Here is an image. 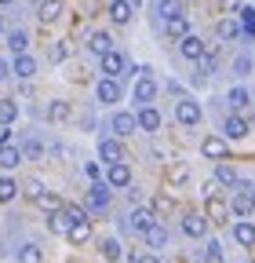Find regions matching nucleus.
Returning <instances> with one entry per match:
<instances>
[{"label": "nucleus", "mask_w": 255, "mask_h": 263, "mask_svg": "<svg viewBox=\"0 0 255 263\" xmlns=\"http://www.w3.org/2000/svg\"><path fill=\"white\" fill-rule=\"evenodd\" d=\"M66 238H70L73 245H84V241L91 238V223H88V219H84V223H73V227H70V234H66Z\"/></svg>", "instance_id": "nucleus-23"}, {"label": "nucleus", "mask_w": 255, "mask_h": 263, "mask_svg": "<svg viewBox=\"0 0 255 263\" xmlns=\"http://www.w3.org/2000/svg\"><path fill=\"white\" fill-rule=\"evenodd\" d=\"M251 201H255V190H251Z\"/></svg>", "instance_id": "nucleus-50"}, {"label": "nucleus", "mask_w": 255, "mask_h": 263, "mask_svg": "<svg viewBox=\"0 0 255 263\" xmlns=\"http://www.w3.org/2000/svg\"><path fill=\"white\" fill-rule=\"evenodd\" d=\"M88 209L91 212H106L110 209V183H95L88 190Z\"/></svg>", "instance_id": "nucleus-1"}, {"label": "nucleus", "mask_w": 255, "mask_h": 263, "mask_svg": "<svg viewBox=\"0 0 255 263\" xmlns=\"http://www.w3.org/2000/svg\"><path fill=\"white\" fill-rule=\"evenodd\" d=\"M51 59H55V62H62V59H66V48L55 44V48H51Z\"/></svg>", "instance_id": "nucleus-48"}, {"label": "nucleus", "mask_w": 255, "mask_h": 263, "mask_svg": "<svg viewBox=\"0 0 255 263\" xmlns=\"http://www.w3.org/2000/svg\"><path fill=\"white\" fill-rule=\"evenodd\" d=\"M139 128H142V132H157V128H161V114H157L153 106H142V114H139Z\"/></svg>", "instance_id": "nucleus-18"}, {"label": "nucleus", "mask_w": 255, "mask_h": 263, "mask_svg": "<svg viewBox=\"0 0 255 263\" xmlns=\"http://www.w3.org/2000/svg\"><path fill=\"white\" fill-rule=\"evenodd\" d=\"M142 238H146V245H150V249H161V245L168 241V230H164L161 223H153V227L146 230V234H142Z\"/></svg>", "instance_id": "nucleus-21"}, {"label": "nucleus", "mask_w": 255, "mask_h": 263, "mask_svg": "<svg viewBox=\"0 0 255 263\" xmlns=\"http://www.w3.org/2000/svg\"><path fill=\"white\" fill-rule=\"evenodd\" d=\"M233 70H237V73H248V70H251V59H244V55H241V59L233 62Z\"/></svg>", "instance_id": "nucleus-47"}, {"label": "nucleus", "mask_w": 255, "mask_h": 263, "mask_svg": "<svg viewBox=\"0 0 255 263\" xmlns=\"http://www.w3.org/2000/svg\"><path fill=\"white\" fill-rule=\"evenodd\" d=\"M226 103H230V110H244V106L251 103V95H248L244 88H233V91L226 95Z\"/></svg>", "instance_id": "nucleus-25"}, {"label": "nucleus", "mask_w": 255, "mask_h": 263, "mask_svg": "<svg viewBox=\"0 0 255 263\" xmlns=\"http://www.w3.org/2000/svg\"><path fill=\"white\" fill-rule=\"evenodd\" d=\"M102 73H106V77H120V73H124V59H120L117 51L102 55Z\"/></svg>", "instance_id": "nucleus-15"}, {"label": "nucleus", "mask_w": 255, "mask_h": 263, "mask_svg": "<svg viewBox=\"0 0 255 263\" xmlns=\"http://www.w3.org/2000/svg\"><path fill=\"white\" fill-rule=\"evenodd\" d=\"M179 51H182V55H186L189 62H197V59H201V55H204L208 48H204V41H201V37H194V33H186V37L179 41Z\"/></svg>", "instance_id": "nucleus-4"}, {"label": "nucleus", "mask_w": 255, "mask_h": 263, "mask_svg": "<svg viewBox=\"0 0 255 263\" xmlns=\"http://www.w3.org/2000/svg\"><path fill=\"white\" fill-rule=\"evenodd\" d=\"M168 179H172V183H182V179H186V164H172V168H168Z\"/></svg>", "instance_id": "nucleus-43"}, {"label": "nucleus", "mask_w": 255, "mask_h": 263, "mask_svg": "<svg viewBox=\"0 0 255 263\" xmlns=\"http://www.w3.org/2000/svg\"><path fill=\"white\" fill-rule=\"evenodd\" d=\"M244 0H219V11H237Z\"/></svg>", "instance_id": "nucleus-46"}, {"label": "nucleus", "mask_w": 255, "mask_h": 263, "mask_svg": "<svg viewBox=\"0 0 255 263\" xmlns=\"http://www.w3.org/2000/svg\"><path fill=\"white\" fill-rule=\"evenodd\" d=\"M128 223H132V230H139V234H146V230L157 223V216L150 212V209H135L132 212V219H128Z\"/></svg>", "instance_id": "nucleus-11"}, {"label": "nucleus", "mask_w": 255, "mask_h": 263, "mask_svg": "<svg viewBox=\"0 0 255 263\" xmlns=\"http://www.w3.org/2000/svg\"><path fill=\"white\" fill-rule=\"evenodd\" d=\"M226 216H230L226 201H222V197H208V219H211V223H222Z\"/></svg>", "instance_id": "nucleus-19"}, {"label": "nucleus", "mask_w": 255, "mask_h": 263, "mask_svg": "<svg viewBox=\"0 0 255 263\" xmlns=\"http://www.w3.org/2000/svg\"><path fill=\"white\" fill-rule=\"evenodd\" d=\"M48 117H51L55 124L66 121V117H70V103H51V106H48Z\"/></svg>", "instance_id": "nucleus-35"}, {"label": "nucleus", "mask_w": 255, "mask_h": 263, "mask_svg": "<svg viewBox=\"0 0 255 263\" xmlns=\"http://www.w3.org/2000/svg\"><path fill=\"white\" fill-rule=\"evenodd\" d=\"M153 209H157V212H172V209H175V197H172V194H157V197H153Z\"/></svg>", "instance_id": "nucleus-36"}, {"label": "nucleus", "mask_w": 255, "mask_h": 263, "mask_svg": "<svg viewBox=\"0 0 255 263\" xmlns=\"http://www.w3.org/2000/svg\"><path fill=\"white\" fill-rule=\"evenodd\" d=\"M102 256L113 263V259H120V241H113V238H106L102 241Z\"/></svg>", "instance_id": "nucleus-37"}, {"label": "nucleus", "mask_w": 255, "mask_h": 263, "mask_svg": "<svg viewBox=\"0 0 255 263\" xmlns=\"http://www.w3.org/2000/svg\"><path fill=\"white\" fill-rule=\"evenodd\" d=\"M15 117H18L15 99H4V103H0V121H4V124H15Z\"/></svg>", "instance_id": "nucleus-32"}, {"label": "nucleus", "mask_w": 255, "mask_h": 263, "mask_svg": "<svg viewBox=\"0 0 255 263\" xmlns=\"http://www.w3.org/2000/svg\"><path fill=\"white\" fill-rule=\"evenodd\" d=\"M117 99H120V84H117V77L99 81V103H102V106H110V103H117Z\"/></svg>", "instance_id": "nucleus-7"}, {"label": "nucleus", "mask_w": 255, "mask_h": 263, "mask_svg": "<svg viewBox=\"0 0 255 263\" xmlns=\"http://www.w3.org/2000/svg\"><path fill=\"white\" fill-rule=\"evenodd\" d=\"M241 26L255 37V11H251V8H244V11H241Z\"/></svg>", "instance_id": "nucleus-41"}, {"label": "nucleus", "mask_w": 255, "mask_h": 263, "mask_svg": "<svg viewBox=\"0 0 255 263\" xmlns=\"http://www.w3.org/2000/svg\"><path fill=\"white\" fill-rule=\"evenodd\" d=\"M233 238H237V245L255 249V227H251V223H237V227H233Z\"/></svg>", "instance_id": "nucleus-16"}, {"label": "nucleus", "mask_w": 255, "mask_h": 263, "mask_svg": "<svg viewBox=\"0 0 255 263\" xmlns=\"http://www.w3.org/2000/svg\"><path fill=\"white\" fill-rule=\"evenodd\" d=\"M44 194H48V190H44V186H40L37 179H33V183L26 186V197H29V201H37V205H40V197H44Z\"/></svg>", "instance_id": "nucleus-40"}, {"label": "nucleus", "mask_w": 255, "mask_h": 263, "mask_svg": "<svg viewBox=\"0 0 255 263\" xmlns=\"http://www.w3.org/2000/svg\"><path fill=\"white\" fill-rule=\"evenodd\" d=\"M66 212H70V219H73V223H84V219H88L80 205H66Z\"/></svg>", "instance_id": "nucleus-44"}, {"label": "nucleus", "mask_w": 255, "mask_h": 263, "mask_svg": "<svg viewBox=\"0 0 255 263\" xmlns=\"http://www.w3.org/2000/svg\"><path fill=\"white\" fill-rule=\"evenodd\" d=\"M222 132H226V139H244L248 136V121L244 117H226V124H222Z\"/></svg>", "instance_id": "nucleus-12"}, {"label": "nucleus", "mask_w": 255, "mask_h": 263, "mask_svg": "<svg viewBox=\"0 0 255 263\" xmlns=\"http://www.w3.org/2000/svg\"><path fill=\"white\" fill-rule=\"evenodd\" d=\"M110 18L117 26H124L128 18H132V4H128V0H113V4H110Z\"/></svg>", "instance_id": "nucleus-20"}, {"label": "nucleus", "mask_w": 255, "mask_h": 263, "mask_svg": "<svg viewBox=\"0 0 255 263\" xmlns=\"http://www.w3.org/2000/svg\"><path fill=\"white\" fill-rule=\"evenodd\" d=\"M201 150H204V157H211V161H222L230 150H226V139H219V136H208L204 143H201Z\"/></svg>", "instance_id": "nucleus-8"}, {"label": "nucleus", "mask_w": 255, "mask_h": 263, "mask_svg": "<svg viewBox=\"0 0 255 263\" xmlns=\"http://www.w3.org/2000/svg\"><path fill=\"white\" fill-rule=\"evenodd\" d=\"M208 223H211V219H208V212H204V216H201V212H186L182 230H186L189 238H204V234H208Z\"/></svg>", "instance_id": "nucleus-2"}, {"label": "nucleus", "mask_w": 255, "mask_h": 263, "mask_svg": "<svg viewBox=\"0 0 255 263\" xmlns=\"http://www.w3.org/2000/svg\"><path fill=\"white\" fill-rule=\"evenodd\" d=\"M70 227H73V219H70V212H66V209L48 216V230H51V234H70Z\"/></svg>", "instance_id": "nucleus-10"}, {"label": "nucleus", "mask_w": 255, "mask_h": 263, "mask_svg": "<svg viewBox=\"0 0 255 263\" xmlns=\"http://www.w3.org/2000/svg\"><path fill=\"white\" fill-rule=\"evenodd\" d=\"M251 209H255V201H251V190H248V186H241V194L233 197V212H237V216H248Z\"/></svg>", "instance_id": "nucleus-22"}, {"label": "nucleus", "mask_w": 255, "mask_h": 263, "mask_svg": "<svg viewBox=\"0 0 255 263\" xmlns=\"http://www.w3.org/2000/svg\"><path fill=\"white\" fill-rule=\"evenodd\" d=\"M161 15H164V18H175V15H179V0H164V4H161Z\"/></svg>", "instance_id": "nucleus-42"}, {"label": "nucleus", "mask_w": 255, "mask_h": 263, "mask_svg": "<svg viewBox=\"0 0 255 263\" xmlns=\"http://www.w3.org/2000/svg\"><path fill=\"white\" fill-rule=\"evenodd\" d=\"M58 11H62V0H44L40 4V22H55Z\"/></svg>", "instance_id": "nucleus-28"}, {"label": "nucleus", "mask_w": 255, "mask_h": 263, "mask_svg": "<svg viewBox=\"0 0 255 263\" xmlns=\"http://www.w3.org/2000/svg\"><path fill=\"white\" fill-rule=\"evenodd\" d=\"M8 48H11L15 55L26 51V33H22V29H11V33H8Z\"/></svg>", "instance_id": "nucleus-33"}, {"label": "nucleus", "mask_w": 255, "mask_h": 263, "mask_svg": "<svg viewBox=\"0 0 255 263\" xmlns=\"http://www.w3.org/2000/svg\"><path fill=\"white\" fill-rule=\"evenodd\" d=\"M215 62H219V59H215V51L208 48V51H204V55L197 59V66H201V77H208V73H215Z\"/></svg>", "instance_id": "nucleus-34"}, {"label": "nucleus", "mask_w": 255, "mask_h": 263, "mask_svg": "<svg viewBox=\"0 0 255 263\" xmlns=\"http://www.w3.org/2000/svg\"><path fill=\"white\" fill-rule=\"evenodd\" d=\"M175 117H179V124H197L201 121V106L194 103V99H179V103H175Z\"/></svg>", "instance_id": "nucleus-3"}, {"label": "nucleus", "mask_w": 255, "mask_h": 263, "mask_svg": "<svg viewBox=\"0 0 255 263\" xmlns=\"http://www.w3.org/2000/svg\"><path fill=\"white\" fill-rule=\"evenodd\" d=\"M99 157H102L106 164L124 161V146H120V139H102V143H99Z\"/></svg>", "instance_id": "nucleus-5"}, {"label": "nucleus", "mask_w": 255, "mask_h": 263, "mask_svg": "<svg viewBox=\"0 0 255 263\" xmlns=\"http://www.w3.org/2000/svg\"><path fill=\"white\" fill-rule=\"evenodd\" d=\"M153 99H157V84H153L150 77H142V81L135 84V103H146V106H150Z\"/></svg>", "instance_id": "nucleus-13"}, {"label": "nucleus", "mask_w": 255, "mask_h": 263, "mask_svg": "<svg viewBox=\"0 0 255 263\" xmlns=\"http://www.w3.org/2000/svg\"><path fill=\"white\" fill-rule=\"evenodd\" d=\"M88 51L91 55H110L113 51V41H110V33H91V37H88Z\"/></svg>", "instance_id": "nucleus-9"}, {"label": "nucleus", "mask_w": 255, "mask_h": 263, "mask_svg": "<svg viewBox=\"0 0 255 263\" xmlns=\"http://www.w3.org/2000/svg\"><path fill=\"white\" fill-rule=\"evenodd\" d=\"M0 143H11V124H0Z\"/></svg>", "instance_id": "nucleus-49"}, {"label": "nucleus", "mask_w": 255, "mask_h": 263, "mask_svg": "<svg viewBox=\"0 0 255 263\" xmlns=\"http://www.w3.org/2000/svg\"><path fill=\"white\" fill-rule=\"evenodd\" d=\"M106 183H110V186H128V183H132V168H128L124 161L110 164V172H106Z\"/></svg>", "instance_id": "nucleus-6"}, {"label": "nucleus", "mask_w": 255, "mask_h": 263, "mask_svg": "<svg viewBox=\"0 0 255 263\" xmlns=\"http://www.w3.org/2000/svg\"><path fill=\"white\" fill-rule=\"evenodd\" d=\"M132 263H161V259L150 256V252H132Z\"/></svg>", "instance_id": "nucleus-45"}, {"label": "nucleus", "mask_w": 255, "mask_h": 263, "mask_svg": "<svg viewBox=\"0 0 255 263\" xmlns=\"http://www.w3.org/2000/svg\"><path fill=\"white\" fill-rule=\"evenodd\" d=\"M18 194V186H15V179H4L0 183V201H11V197Z\"/></svg>", "instance_id": "nucleus-39"}, {"label": "nucleus", "mask_w": 255, "mask_h": 263, "mask_svg": "<svg viewBox=\"0 0 255 263\" xmlns=\"http://www.w3.org/2000/svg\"><path fill=\"white\" fill-rule=\"evenodd\" d=\"M33 73H37V59L18 55V59H15V77H33Z\"/></svg>", "instance_id": "nucleus-24"}, {"label": "nucleus", "mask_w": 255, "mask_h": 263, "mask_svg": "<svg viewBox=\"0 0 255 263\" xmlns=\"http://www.w3.org/2000/svg\"><path fill=\"white\" fill-rule=\"evenodd\" d=\"M219 37H222V41H237V37H241V26H237L233 18H222V22H219Z\"/></svg>", "instance_id": "nucleus-27"}, {"label": "nucleus", "mask_w": 255, "mask_h": 263, "mask_svg": "<svg viewBox=\"0 0 255 263\" xmlns=\"http://www.w3.org/2000/svg\"><path fill=\"white\" fill-rule=\"evenodd\" d=\"M164 33H168V37H186V33H189V22H186V15H175V18H168L164 22Z\"/></svg>", "instance_id": "nucleus-17"}, {"label": "nucleus", "mask_w": 255, "mask_h": 263, "mask_svg": "<svg viewBox=\"0 0 255 263\" xmlns=\"http://www.w3.org/2000/svg\"><path fill=\"white\" fill-rule=\"evenodd\" d=\"M204 259H208V263H219V259H222V245H219V241H208V245H204Z\"/></svg>", "instance_id": "nucleus-38"}, {"label": "nucleus", "mask_w": 255, "mask_h": 263, "mask_svg": "<svg viewBox=\"0 0 255 263\" xmlns=\"http://www.w3.org/2000/svg\"><path fill=\"white\" fill-rule=\"evenodd\" d=\"M18 263H44V252L37 245H22L18 249Z\"/></svg>", "instance_id": "nucleus-29"}, {"label": "nucleus", "mask_w": 255, "mask_h": 263, "mask_svg": "<svg viewBox=\"0 0 255 263\" xmlns=\"http://www.w3.org/2000/svg\"><path fill=\"white\" fill-rule=\"evenodd\" d=\"M215 179H219L222 186H241V183H237V172L230 168V164H219V168H215Z\"/></svg>", "instance_id": "nucleus-30"}, {"label": "nucleus", "mask_w": 255, "mask_h": 263, "mask_svg": "<svg viewBox=\"0 0 255 263\" xmlns=\"http://www.w3.org/2000/svg\"><path fill=\"white\" fill-rule=\"evenodd\" d=\"M135 128H139V117H132V114H117L113 117V132H117V136H132Z\"/></svg>", "instance_id": "nucleus-14"}, {"label": "nucleus", "mask_w": 255, "mask_h": 263, "mask_svg": "<svg viewBox=\"0 0 255 263\" xmlns=\"http://www.w3.org/2000/svg\"><path fill=\"white\" fill-rule=\"evenodd\" d=\"M22 161V154H18V146H11V143H4V150H0V164L4 168H15V164Z\"/></svg>", "instance_id": "nucleus-26"}, {"label": "nucleus", "mask_w": 255, "mask_h": 263, "mask_svg": "<svg viewBox=\"0 0 255 263\" xmlns=\"http://www.w3.org/2000/svg\"><path fill=\"white\" fill-rule=\"evenodd\" d=\"M40 209H44V212L51 216V212H62L66 205H62V197H58V194H51V190H48V194L40 197Z\"/></svg>", "instance_id": "nucleus-31"}]
</instances>
